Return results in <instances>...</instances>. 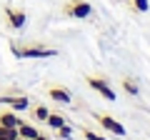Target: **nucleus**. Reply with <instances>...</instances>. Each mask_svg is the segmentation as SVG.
I'll return each mask as SVG.
<instances>
[{
    "label": "nucleus",
    "instance_id": "obj_1",
    "mask_svg": "<svg viewBox=\"0 0 150 140\" xmlns=\"http://www.w3.org/2000/svg\"><path fill=\"white\" fill-rule=\"evenodd\" d=\"M10 50L15 58H23V60H30V58L43 60V58H55L58 55L55 48H45V45H18V43H13Z\"/></svg>",
    "mask_w": 150,
    "mask_h": 140
},
{
    "label": "nucleus",
    "instance_id": "obj_2",
    "mask_svg": "<svg viewBox=\"0 0 150 140\" xmlns=\"http://www.w3.org/2000/svg\"><path fill=\"white\" fill-rule=\"evenodd\" d=\"M93 120H95L98 125H100L105 133H112V135H118V138H123L125 135V128H123V123H118V120L112 118V115H105V113H93Z\"/></svg>",
    "mask_w": 150,
    "mask_h": 140
},
{
    "label": "nucleus",
    "instance_id": "obj_3",
    "mask_svg": "<svg viewBox=\"0 0 150 140\" xmlns=\"http://www.w3.org/2000/svg\"><path fill=\"white\" fill-rule=\"evenodd\" d=\"M63 13L70 15V18H80V20H83V18H90L93 15V5L85 3V0H70V3H65Z\"/></svg>",
    "mask_w": 150,
    "mask_h": 140
},
{
    "label": "nucleus",
    "instance_id": "obj_4",
    "mask_svg": "<svg viewBox=\"0 0 150 140\" xmlns=\"http://www.w3.org/2000/svg\"><path fill=\"white\" fill-rule=\"evenodd\" d=\"M0 105H8L10 110H15V113H25L28 108H30V98L28 95H0Z\"/></svg>",
    "mask_w": 150,
    "mask_h": 140
},
{
    "label": "nucleus",
    "instance_id": "obj_5",
    "mask_svg": "<svg viewBox=\"0 0 150 140\" xmlns=\"http://www.w3.org/2000/svg\"><path fill=\"white\" fill-rule=\"evenodd\" d=\"M88 85H90L95 93H100V95L105 98V100H110V103H115V100H118V93L112 90V88H110V83H108V80H103V78H88Z\"/></svg>",
    "mask_w": 150,
    "mask_h": 140
},
{
    "label": "nucleus",
    "instance_id": "obj_6",
    "mask_svg": "<svg viewBox=\"0 0 150 140\" xmlns=\"http://www.w3.org/2000/svg\"><path fill=\"white\" fill-rule=\"evenodd\" d=\"M5 20H8V25H10L13 30H20L28 18H25V13L18 10V8H5Z\"/></svg>",
    "mask_w": 150,
    "mask_h": 140
},
{
    "label": "nucleus",
    "instance_id": "obj_7",
    "mask_svg": "<svg viewBox=\"0 0 150 140\" xmlns=\"http://www.w3.org/2000/svg\"><path fill=\"white\" fill-rule=\"evenodd\" d=\"M48 95L53 98L55 103H60V105H70V103H73V98H70V90H68V88H60V85L48 88Z\"/></svg>",
    "mask_w": 150,
    "mask_h": 140
},
{
    "label": "nucleus",
    "instance_id": "obj_8",
    "mask_svg": "<svg viewBox=\"0 0 150 140\" xmlns=\"http://www.w3.org/2000/svg\"><path fill=\"white\" fill-rule=\"evenodd\" d=\"M20 123H23V118L15 110H3L0 113V125H5V128H18Z\"/></svg>",
    "mask_w": 150,
    "mask_h": 140
},
{
    "label": "nucleus",
    "instance_id": "obj_9",
    "mask_svg": "<svg viewBox=\"0 0 150 140\" xmlns=\"http://www.w3.org/2000/svg\"><path fill=\"white\" fill-rule=\"evenodd\" d=\"M18 133H20V138H23V140H35L38 135H40V130L33 128L30 123H25V120H23V123L18 125Z\"/></svg>",
    "mask_w": 150,
    "mask_h": 140
},
{
    "label": "nucleus",
    "instance_id": "obj_10",
    "mask_svg": "<svg viewBox=\"0 0 150 140\" xmlns=\"http://www.w3.org/2000/svg\"><path fill=\"white\" fill-rule=\"evenodd\" d=\"M45 123H48L50 130H60V128L65 125V118H63V113H53V110H50V115H48Z\"/></svg>",
    "mask_w": 150,
    "mask_h": 140
},
{
    "label": "nucleus",
    "instance_id": "obj_11",
    "mask_svg": "<svg viewBox=\"0 0 150 140\" xmlns=\"http://www.w3.org/2000/svg\"><path fill=\"white\" fill-rule=\"evenodd\" d=\"M123 90L128 93V95H140V85H138V80L135 78H123Z\"/></svg>",
    "mask_w": 150,
    "mask_h": 140
},
{
    "label": "nucleus",
    "instance_id": "obj_12",
    "mask_svg": "<svg viewBox=\"0 0 150 140\" xmlns=\"http://www.w3.org/2000/svg\"><path fill=\"white\" fill-rule=\"evenodd\" d=\"M20 133L18 128H5V125H0V140H18Z\"/></svg>",
    "mask_w": 150,
    "mask_h": 140
},
{
    "label": "nucleus",
    "instance_id": "obj_13",
    "mask_svg": "<svg viewBox=\"0 0 150 140\" xmlns=\"http://www.w3.org/2000/svg\"><path fill=\"white\" fill-rule=\"evenodd\" d=\"M48 115H50V110L45 108V105H35V108H33V118H35L38 123H45Z\"/></svg>",
    "mask_w": 150,
    "mask_h": 140
},
{
    "label": "nucleus",
    "instance_id": "obj_14",
    "mask_svg": "<svg viewBox=\"0 0 150 140\" xmlns=\"http://www.w3.org/2000/svg\"><path fill=\"white\" fill-rule=\"evenodd\" d=\"M83 138L85 140H105L100 133H95V130H90V128H83Z\"/></svg>",
    "mask_w": 150,
    "mask_h": 140
},
{
    "label": "nucleus",
    "instance_id": "obj_15",
    "mask_svg": "<svg viewBox=\"0 0 150 140\" xmlns=\"http://www.w3.org/2000/svg\"><path fill=\"white\" fill-rule=\"evenodd\" d=\"M133 8L138 13H148L150 10V3H148V0H133Z\"/></svg>",
    "mask_w": 150,
    "mask_h": 140
},
{
    "label": "nucleus",
    "instance_id": "obj_16",
    "mask_svg": "<svg viewBox=\"0 0 150 140\" xmlns=\"http://www.w3.org/2000/svg\"><path fill=\"white\" fill-rule=\"evenodd\" d=\"M55 133H58V135H60V138H68V140H70V138H73V128H70V125H68V123H65V125H63V128H60V130H55Z\"/></svg>",
    "mask_w": 150,
    "mask_h": 140
},
{
    "label": "nucleus",
    "instance_id": "obj_17",
    "mask_svg": "<svg viewBox=\"0 0 150 140\" xmlns=\"http://www.w3.org/2000/svg\"><path fill=\"white\" fill-rule=\"evenodd\" d=\"M35 140H50V138H45V135H38V138Z\"/></svg>",
    "mask_w": 150,
    "mask_h": 140
}]
</instances>
